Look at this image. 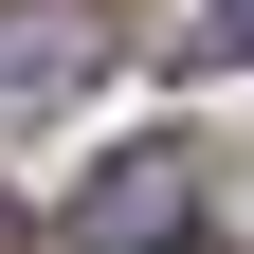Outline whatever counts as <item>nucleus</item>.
Listing matches in <instances>:
<instances>
[{"mask_svg":"<svg viewBox=\"0 0 254 254\" xmlns=\"http://www.w3.org/2000/svg\"><path fill=\"white\" fill-rule=\"evenodd\" d=\"M55 254H200V164H182V145L91 164V200L55 218Z\"/></svg>","mask_w":254,"mask_h":254,"instance_id":"nucleus-1","label":"nucleus"},{"mask_svg":"<svg viewBox=\"0 0 254 254\" xmlns=\"http://www.w3.org/2000/svg\"><path fill=\"white\" fill-rule=\"evenodd\" d=\"M91 73H109V0H0V109H55Z\"/></svg>","mask_w":254,"mask_h":254,"instance_id":"nucleus-2","label":"nucleus"},{"mask_svg":"<svg viewBox=\"0 0 254 254\" xmlns=\"http://www.w3.org/2000/svg\"><path fill=\"white\" fill-rule=\"evenodd\" d=\"M0 254H37V218H18V200H0Z\"/></svg>","mask_w":254,"mask_h":254,"instance_id":"nucleus-3","label":"nucleus"}]
</instances>
